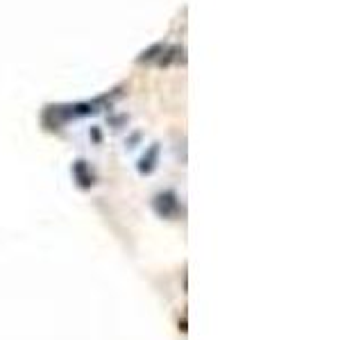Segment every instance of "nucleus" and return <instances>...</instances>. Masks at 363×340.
Here are the masks:
<instances>
[{"mask_svg": "<svg viewBox=\"0 0 363 340\" xmlns=\"http://www.w3.org/2000/svg\"><path fill=\"white\" fill-rule=\"evenodd\" d=\"M73 175H75V180L80 182L82 189H89V186L93 184V173L86 168L84 161H77V164L73 166Z\"/></svg>", "mask_w": 363, "mask_h": 340, "instance_id": "nucleus-2", "label": "nucleus"}, {"mask_svg": "<svg viewBox=\"0 0 363 340\" xmlns=\"http://www.w3.org/2000/svg\"><path fill=\"white\" fill-rule=\"evenodd\" d=\"M157 157H159V148L152 146L150 152L141 159V164H139V170H141L143 175H150V173H152L154 166H157Z\"/></svg>", "mask_w": 363, "mask_h": 340, "instance_id": "nucleus-3", "label": "nucleus"}, {"mask_svg": "<svg viewBox=\"0 0 363 340\" xmlns=\"http://www.w3.org/2000/svg\"><path fill=\"white\" fill-rule=\"evenodd\" d=\"M154 209H157L159 216L170 218V216L177 214L179 204H177V198L172 193H159L157 198H154Z\"/></svg>", "mask_w": 363, "mask_h": 340, "instance_id": "nucleus-1", "label": "nucleus"}]
</instances>
